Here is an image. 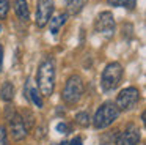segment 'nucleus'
<instances>
[{
	"mask_svg": "<svg viewBox=\"0 0 146 145\" xmlns=\"http://www.w3.org/2000/svg\"><path fill=\"white\" fill-rule=\"evenodd\" d=\"M36 82L42 96H52L55 88V62L54 58H44L36 71Z\"/></svg>",
	"mask_w": 146,
	"mask_h": 145,
	"instance_id": "nucleus-1",
	"label": "nucleus"
},
{
	"mask_svg": "<svg viewBox=\"0 0 146 145\" xmlns=\"http://www.w3.org/2000/svg\"><path fill=\"white\" fill-rule=\"evenodd\" d=\"M83 91H85V85H83V81L79 74H72L69 79L66 81L63 88V93H61V98L66 104L69 106H74L80 101V98L83 96Z\"/></svg>",
	"mask_w": 146,
	"mask_h": 145,
	"instance_id": "nucleus-2",
	"label": "nucleus"
},
{
	"mask_svg": "<svg viewBox=\"0 0 146 145\" xmlns=\"http://www.w3.org/2000/svg\"><path fill=\"white\" fill-rule=\"evenodd\" d=\"M118 117H119V110L115 106V103L107 101V103L101 104L99 109L96 110L94 118H93V126L96 129H104L107 126H110Z\"/></svg>",
	"mask_w": 146,
	"mask_h": 145,
	"instance_id": "nucleus-3",
	"label": "nucleus"
},
{
	"mask_svg": "<svg viewBox=\"0 0 146 145\" xmlns=\"http://www.w3.org/2000/svg\"><path fill=\"white\" fill-rule=\"evenodd\" d=\"M121 77H123V66L118 62H111L102 71V77H101V85L105 91L115 90L119 85Z\"/></svg>",
	"mask_w": 146,
	"mask_h": 145,
	"instance_id": "nucleus-4",
	"label": "nucleus"
},
{
	"mask_svg": "<svg viewBox=\"0 0 146 145\" xmlns=\"http://www.w3.org/2000/svg\"><path fill=\"white\" fill-rule=\"evenodd\" d=\"M7 120H8V125H10V132H11V136H13V139L17 142L24 140V139L27 137L29 129H27L21 113L17 112L16 109H13L11 106H8L7 107Z\"/></svg>",
	"mask_w": 146,
	"mask_h": 145,
	"instance_id": "nucleus-5",
	"label": "nucleus"
},
{
	"mask_svg": "<svg viewBox=\"0 0 146 145\" xmlns=\"http://www.w3.org/2000/svg\"><path fill=\"white\" fill-rule=\"evenodd\" d=\"M138 101H140V91L135 87H127L119 91V95L116 96L115 106L118 107L119 112L121 110H130L137 106Z\"/></svg>",
	"mask_w": 146,
	"mask_h": 145,
	"instance_id": "nucleus-6",
	"label": "nucleus"
},
{
	"mask_svg": "<svg viewBox=\"0 0 146 145\" xmlns=\"http://www.w3.org/2000/svg\"><path fill=\"white\" fill-rule=\"evenodd\" d=\"M94 30L104 35L105 38H111L115 33V17L110 11H102L94 21Z\"/></svg>",
	"mask_w": 146,
	"mask_h": 145,
	"instance_id": "nucleus-7",
	"label": "nucleus"
},
{
	"mask_svg": "<svg viewBox=\"0 0 146 145\" xmlns=\"http://www.w3.org/2000/svg\"><path fill=\"white\" fill-rule=\"evenodd\" d=\"M54 0H38L36 2V25L39 28L46 27L52 19Z\"/></svg>",
	"mask_w": 146,
	"mask_h": 145,
	"instance_id": "nucleus-8",
	"label": "nucleus"
},
{
	"mask_svg": "<svg viewBox=\"0 0 146 145\" xmlns=\"http://www.w3.org/2000/svg\"><path fill=\"white\" fill-rule=\"evenodd\" d=\"M140 144V129L137 125L129 123L123 132L118 136L116 145H138Z\"/></svg>",
	"mask_w": 146,
	"mask_h": 145,
	"instance_id": "nucleus-9",
	"label": "nucleus"
},
{
	"mask_svg": "<svg viewBox=\"0 0 146 145\" xmlns=\"http://www.w3.org/2000/svg\"><path fill=\"white\" fill-rule=\"evenodd\" d=\"M14 11H16L17 17L22 22H27L30 19V11H29L27 0H14Z\"/></svg>",
	"mask_w": 146,
	"mask_h": 145,
	"instance_id": "nucleus-10",
	"label": "nucleus"
},
{
	"mask_svg": "<svg viewBox=\"0 0 146 145\" xmlns=\"http://www.w3.org/2000/svg\"><path fill=\"white\" fill-rule=\"evenodd\" d=\"M0 98L5 101V103H10L14 98V85L10 81H5L3 85L0 87Z\"/></svg>",
	"mask_w": 146,
	"mask_h": 145,
	"instance_id": "nucleus-11",
	"label": "nucleus"
},
{
	"mask_svg": "<svg viewBox=\"0 0 146 145\" xmlns=\"http://www.w3.org/2000/svg\"><path fill=\"white\" fill-rule=\"evenodd\" d=\"M66 19H68V13H61V14H58L57 17H54V19H50V32H52V35H57L58 32H60V28L64 25V22H66Z\"/></svg>",
	"mask_w": 146,
	"mask_h": 145,
	"instance_id": "nucleus-12",
	"label": "nucleus"
},
{
	"mask_svg": "<svg viewBox=\"0 0 146 145\" xmlns=\"http://www.w3.org/2000/svg\"><path fill=\"white\" fill-rule=\"evenodd\" d=\"M85 5H86V0H68L66 2V8L69 14H79Z\"/></svg>",
	"mask_w": 146,
	"mask_h": 145,
	"instance_id": "nucleus-13",
	"label": "nucleus"
},
{
	"mask_svg": "<svg viewBox=\"0 0 146 145\" xmlns=\"http://www.w3.org/2000/svg\"><path fill=\"white\" fill-rule=\"evenodd\" d=\"M108 5L111 6H123V8H127L132 11L137 6V0H108Z\"/></svg>",
	"mask_w": 146,
	"mask_h": 145,
	"instance_id": "nucleus-14",
	"label": "nucleus"
},
{
	"mask_svg": "<svg viewBox=\"0 0 146 145\" xmlns=\"http://www.w3.org/2000/svg\"><path fill=\"white\" fill-rule=\"evenodd\" d=\"M27 96L33 101L35 106H38V109H41V107H42V104H44V103H42V98L38 95V90H36V88H29V90H27Z\"/></svg>",
	"mask_w": 146,
	"mask_h": 145,
	"instance_id": "nucleus-15",
	"label": "nucleus"
},
{
	"mask_svg": "<svg viewBox=\"0 0 146 145\" xmlns=\"http://www.w3.org/2000/svg\"><path fill=\"white\" fill-rule=\"evenodd\" d=\"M76 123L79 126H82V128H86V126L90 125V115L88 112H79L76 115Z\"/></svg>",
	"mask_w": 146,
	"mask_h": 145,
	"instance_id": "nucleus-16",
	"label": "nucleus"
},
{
	"mask_svg": "<svg viewBox=\"0 0 146 145\" xmlns=\"http://www.w3.org/2000/svg\"><path fill=\"white\" fill-rule=\"evenodd\" d=\"M10 11V0H0V19H5Z\"/></svg>",
	"mask_w": 146,
	"mask_h": 145,
	"instance_id": "nucleus-17",
	"label": "nucleus"
},
{
	"mask_svg": "<svg viewBox=\"0 0 146 145\" xmlns=\"http://www.w3.org/2000/svg\"><path fill=\"white\" fill-rule=\"evenodd\" d=\"M0 145H8V134L5 126H0Z\"/></svg>",
	"mask_w": 146,
	"mask_h": 145,
	"instance_id": "nucleus-18",
	"label": "nucleus"
},
{
	"mask_svg": "<svg viewBox=\"0 0 146 145\" xmlns=\"http://www.w3.org/2000/svg\"><path fill=\"white\" fill-rule=\"evenodd\" d=\"M57 131L66 132L68 131V125H66V123H58V125H57Z\"/></svg>",
	"mask_w": 146,
	"mask_h": 145,
	"instance_id": "nucleus-19",
	"label": "nucleus"
},
{
	"mask_svg": "<svg viewBox=\"0 0 146 145\" xmlns=\"http://www.w3.org/2000/svg\"><path fill=\"white\" fill-rule=\"evenodd\" d=\"M3 69V46L0 44V71Z\"/></svg>",
	"mask_w": 146,
	"mask_h": 145,
	"instance_id": "nucleus-20",
	"label": "nucleus"
},
{
	"mask_svg": "<svg viewBox=\"0 0 146 145\" xmlns=\"http://www.w3.org/2000/svg\"><path fill=\"white\" fill-rule=\"evenodd\" d=\"M71 145H82V139H80V137L72 139V140H71Z\"/></svg>",
	"mask_w": 146,
	"mask_h": 145,
	"instance_id": "nucleus-21",
	"label": "nucleus"
},
{
	"mask_svg": "<svg viewBox=\"0 0 146 145\" xmlns=\"http://www.w3.org/2000/svg\"><path fill=\"white\" fill-rule=\"evenodd\" d=\"M0 32H2V27H0Z\"/></svg>",
	"mask_w": 146,
	"mask_h": 145,
	"instance_id": "nucleus-22",
	"label": "nucleus"
}]
</instances>
